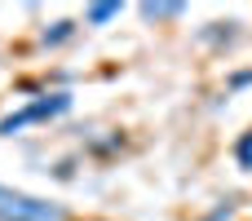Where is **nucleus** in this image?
<instances>
[{
	"mask_svg": "<svg viewBox=\"0 0 252 221\" xmlns=\"http://www.w3.org/2000/svg\"><path fill=\"white\" fill-rule=\"evenodd\" d=\"M226 84H230V89H244V84H252V71H230Z\"/></svg>",
	"mask_w": 252,
	"mask_h": 221,
	"instance_id": "nucleus-9",
	"label": "nucleus"
},
{
	"mask_svg": "<svg viewBox=\"0 0 252 221\" xmlns=\"http://www.w3.org/2000/svg\"><path fill=\"white\" fill-rule=\"evenodd\" d=\"M75 31H80V22L62 18V22H53V27H44V31H40V44H44V49H58V44L75 40Z\"/></svg>",
	"mask_w": 252,
	"mask_h": 221,
	"instance_id": "nucleus-3",
	"label": "nucleus"
},
{
	"mask_svg": "<svg viewBox=\"0 0 252 221\" xmlns=\"http://www.w3.org/2000/svg\"><path fill=\"white\" fill-rule=\"evenodd\" d=\"M230 217H235V208H230V204H217V208H213L204 221H230Z\"/></svg>",
	"mask_w": 252,
	"mask_h": 221,
	"instance_id": "nucleus-8",
	"label": "nucleus"
},
{
	"mask_svg": "<svg viewBox=\"0 0 252 221\" xmlns=\"http://www.w3.org/2000/svg\"><path fill=\"white\" fill-rule=\"evenodd\" d=\"M0 221H71V213L62 204H53V199L0 186Z\"/></svg>",
	"mask_w": 252,
	"mask_h": 221,
	"instance_id": "nucleus-2",
	"label": "nucleus"
},
{
	"mask_svg": "<svg viewBox=\"0 0 252 221\" xmlns=\"http://www.w3.org/2000/svg\"><path fill=\"white\" fill-rule=\"evenodd\" d=\"M71 106H75V97H71L66 89H58V93H40V97H31L27 106H18V111H9V115L0 120V137H13V133H22V128H31V124L62 120Z\"/></svg>",
	"mask_w": 252,
	"mask_h": 221,
	"instance_id": "nucleus-1",
	"label": "nucleus"
},
{
	"mask_svg": "<svg viewBox=\"0 0 252 221\" xmlns=\"http://www.w3.org/2000/svg\"><path fill=\"white\" fill-rule=\"evenodd\" d=\"M124 13V4L120 0H106V4H89L84 9V27H106V22H115Z\"/></svg>",
	"mask_w": 252,
	"mask_h": 221,
	"instance_id": "nucleus-4",
	"label": "nucleus"
},
{
	"mask_svg": "<svg viewBox=\"0 0 252 221\" xmlns=\"http://www.w3.org/2000/svg\"><path fill=\"white\" fill-rule=\"evenodd\" d=\"M230 155H235V164H239L244 173H252V128H244V133L235 137V151H230Z\"/></svg>",
	"mask_w": 252,
	"mask_h": 221,
	"instance_id": "nucleus-7",
	"label": "nucleus"
},
{
	"mask_svg": "<svg viewBox=\"0 0 252 221\" xmlns=\"http://www.w3.org/2000/svg\"><path fill=\"white\" fill-rule=\"evenodd\" d=\"M199 40H204V44H235V40H239V22H208V27L199 31Z\"/></svg>",
	"mask_w": 252,
	"mask_h": 221,
	"instance_id": "nucleus-5",
	"label": "nucleus"
},
{
	"mask_svg": "<svg viewBox=\"0 0 252 221\" xmlns=\"http://www.w3.org/2000/svg\"><path fill=\"white\" fill-rule=\"evenodd\" d=\"M137 13H142L146 22H173V18L186 13V4H182V0H177V4H137Z\"/></svg>",
	"mask_w": 252,
	"mask_h": 221,
	"instance_id": "nucleus-6",
	"label": "nucleus"
}]
</instances>
